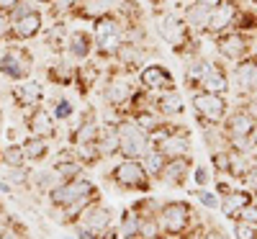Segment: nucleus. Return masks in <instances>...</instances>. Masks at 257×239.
<instances>
[{
    "mask_svg": "<svg viewBox=\"0 0 257 239\" xmlns=\"http://www.w3.org/2000/svg\"><path fill=\"white\" fill-rule=\"evenodd\" d=\"M0 162H3L6 167H26L29 160L24 155L21 142H8L6 147H0Z\"/></svg>",
    "mask_w": 257,
    "mask_h": 239,
    "instance_id": "72a5a7b5",
    "label": "nucleus"
},
{
    "mask_svg": "<svg viewBox=\"0 0 257 239\" xmlns=\"http://www.w3.org/2000/svg\"><path fill=\"white\" fill-rule=\"evenodd\" d=\"M190 3H198V6H203V8H216L221 0H190Z\"/></svg>",
    "mask_w": 257,
    "mask_h": 239,
    "instance_id": "603ef678",
    "label": "nucleus"
},
{
    "mask_svg": "<svg viewBox=\"0 0 257 239\" xmlns=\"http://www.w3.org/2000/svg\"><path fill=\"white\" fill-rule=\"evenodd\" d=\"M118 137H121V152L118 157H132V160H142L149 149H152V137L144 129H139L132 118L121 116L118 118Z\"/></svg>",
    "mask_w": 257,
    "mask_h": 239,
    "instance_id": "0eeeda50",
    "label": "nucleus"
},
{
    "mask_svg": "<svg viewBox=\"0 0 257 239\" xmlns=\"http://www.w3.org/2000/svg\"><path fill=\"white\" fill-rule=\"evenodd\" d=\"M190 178H193L196 188H208L213 183V170H211V165H193Z\"/></svg>",
    "mask_w": 257,
    "mask_h": 239,
    "instance_id": "ea45409f",
    "label": "nucleus"
},
{
    "mask_svg": "<svg viewBox=\"0 0 257 239\" xmlns=\"http://www.w3.org/2000/svg\"><path fill=\"white\" fill-rule=\"evenodd\" d=\"M0 165H3V162H0Z\"/></svg>",
    "mask_w": 257,
    "mask_h": 239,
    "instance_id": "bf43d9fd",
    "label": "nucleus"
},
{
    "mask_svg": "<svg viewBox=\"0 0 257 239\" xmlns=\"http://www.w3.org/2000/svg\"><path fill=\"white\" fill-rule=\"evenodd\" d=\"M31 3H34V6H52L54 0H31Z\"/></svg>",
    "mask_w": 257,
    "mask_h": 239,
    "instance_id": "6e6d98bb",
    "label": "nucleus"
},
{
    "mask_svg": "<svg viewBox=\"0 0 257 239\" xmlns=\"http://www.w3.org/2000/svg\"><path fill=\"white\" fill-rule=\"evenodd\" d=\"M137 85L147 93H160V90H167V88H175V75L170 72L165 64L160 62H149L144 67H139L137 72Z\"/></svg>",
    "mask_w": 257,
    "mask_h": 239,
    "instance_id": "f8f14e48",
    "label": "nucleus"
},
{
    "mask_svg": "<svg viewBox=\"0 0 257 239\" xmlns=\"http://www.w3.org/2000/svg\"><path fill=\"white\" fill-rule=\"evenodd\" d=\"M67 239H77V236H75V234H70V236H67Z\"/></svg>",
    "mask_w": 257,
    "mask_h": 239,
    "instance_id": "13d9d810",
    "label": "nucleus"
},
{
    "mask_svg": "<svg viewBox=\"0 0 257 239\" xmlns=\"http://www.w3.org/2000/svg\"><path fill=\"white\" fill-rule=\"evenodd\" d=\"M59 183H62V178L57 175V170L52 165H31V170H29V188L31 190L47 195Z\"/></svg>",
    "mask_w": 257,
    "mask_h": 239,
    "instance_id": "5701e85b",
    "label": "nucleus"
},
{
    "mask_svg": "<svg viewBox=\"0 0 257 239\" xmlns=\"http://www.w3.org/2000/svg\"><path fill=\"white\" fill-rule=\"evenodd\" d=\"M11 24H13V41H31V39H36L41 31H44L47 16L41 13L39 8H31L29 13L13 18Z\"/></svg>",
    "mask_w": 257,
    "mask_h": 239,
    "instance_id": "dca6fc26",
    "label": "nucleus"
},
{
    "mask_svg": "<svg viewBox=\"0 0 257 239\" xmlns=\"http://www.w3.org/2000/svg\"><path fill=\"white\" fill-rule=\"evenodd\" d=\"M149 3H152V6H160V0H149Z\"/></svg>",
    "mask_w": 257,
    "mask_h": 239,
    "instance_id": "4d7b16f0",
    "label": "nucleus"
},
{
    "mask_svg": "<svg viewBox=\"0 0 257 239\" xmlns=\"http://www.w3.org/2000/svg\"><path fill=\"white\" fill-rule=\"evenodd\" d=\"M234 31L257 36V11L254 8H239V16L234 21Z\"/></svg>",
    "mask_w": 257,
    "mask_h": 239,
    "instance_id": "c9c22d12",
    "label": "nucleus"
},
{
    "mask_svg": "<svg viewBox=\"0 0 257 239\" xmlns=\"http://www.w3.org/2000/svg\"><path fill=\"white\" fill-rule=\"evenodd\" d=\"M24 126H26V134H31V137H41V139H57V134H59V126H57V121H54V116L49 113V108H34L31 113H26L24 116Z\"/></svg>",
    "mask_w": 257,
    "mask_h": 239,
    "instance_id": "2eb2a0df",
    "label": "nucleus"
},
{
    "mask_svg": "<svg viewBox=\"0 0 257 239\" xmlns=\"http://www.w3.org/2000/svg\"><path fill=\"white\" fill-rule=\"evenodd\" d=\"M190 195L198 201L201 208H206V211H219L221 198H219L216 190H211V188H196V190H190Z\"/></svg>",
    "mask_w": 257,
    "mask_h": 239,
    "instance_id": "e433bc0d",
    "label": "nucleus"
},
{
    "mask_svg": "<svg viewBox=\"0 0 257 239\" xmlns=\"http://www.w3.org/2000/svg\"><path fill=\"white\" fill-rule=\"evenodd\" d=\"M190 108L196 113V121H208V124H221L229 113V98L219 95V93H206V90H196L190 95Z\"/></svg>",
    "mask_w": 257,
    "mask_h": 239,
    "instance_id": "6e6552de",
    "label": "nucleus"
},
{
    "mask_svg": "<svg viewBox=\"0 0 257 239\" xmlns=\"http://www.w3.org/2000/svg\"><path fill=\"white\" fill-rule=\"evenodd\" d=\"M139 85L132 82L126 75H113L105 80V88H103V100L108 103L111 108H123L128 105V100H132V95L137 93Z\"/></svg>",
    "mask_w": 257,
    "mask_h": 239,
    "instance_id": "4468645a",
    "label": "nucleus"
},
{
    "mask_svg": "<svg viewBox=\"0 0 257 239\" xmlns=\"http://www.w3.org/2000/svg\"><path fill=\"white\" fill-rule=\"evenodd\" d=\"M49 113L54 116L57 124H59V121H70V118L75 116V105H72L70 98H54V100L49 103Z\"/></svg>",
    "mask_w": 257,
    "mask_h": 239,
    "instance_id": "4c0bfd02",
    "label": "nucleus"
},
{
    "mask_svg": "<svg viewBox=\"0 0 257 239\" xmlns=\"http://www.w3.org/2000/svg\"><path fill=\"white\" fill-rule=\"evenodd\" d=\"M190 239H231V236H229V234H226L224 229H219L216 224H213V221H211L208 226L203 224V226H201V229H198L196 234H193Z\"/></svg>",
    "mask_w": 257,
    "mask_h": 239,
    "instance_id": "c03bdc74",
    "label": "nucleus"
},
{
    "mask_svg": "<svg viewBox=\"0 0 257 239\" xmlns=\"http://www.w3.org/2000/svg\"><path fill=\"white\" fill-rule=\"evenodd\" d=\"M47 201H49L52 211H62L75 203H95L103 198H100V188L95 185V180H90L88 175H80V178L62 180L59 185H54L47 193Z\"/></svg>",
    "mask_w": 257,
    "mask_h": 239,
    "instance_id": "7ed1b4c3",
    "label": "nucleus"
},
{
    "mask_svg": "<svg viewBox=\"0 0 257 239\" xmlns=\"http://www.w3.org/2000/svg\"><path fill=\"white\" fill-rule=\"evenodd\" d=\"M52 167L57 170V175L62 178V180H72V178H80V175H85V165L75 157V152L67 147L64 152H59L57 155V160L52 162Z\"/></svg>",
    "mask_w": 257,
    "mask_h": 239,
    "instance_id": "a878e982",
    "label": "nucleus"
},
{
    "mask_svg": "<svg viewBox=\"0 0 257 239\" xmlns=\"http://www.w3.org/2000/svg\"><path fill=\"white\" fill-rule=\"evenodd\" d=\"M208 162L213 172H226L229 175V165H231V152L229 149H216V152H208ZM231 178V175H229Z\"/></svg>",
    "mask_w": 257,
    "mask_h": 239,
    "instance_id": "58836bf2",
    "label": "nucleus"
},
{
    "mask_svg": "<svg viewBox=\"0 0 257 239\" xmlns=\"http://www.w3.org/2000/svg\"><path fill=\"white\" fill-rule=\"evenodd\" d=\"M237 219H242V221H249V224H257V208L254 206H244L242 211H239V216Z\"/></svg>",
    "mask_w": 257,
    "mask_h": 239,
    "instance_id": "de8ad7c7",
    "label": "nucleus"
},
{
    "mask_svg": "<svg viewBox=\"0 0 257 239\" xmlns=\"http://www.w3.org/2000/svg\"><path fill=\"white\" fill-rule=\"evenodd\" d=\"M198 90H206V93H219V95H229L231 90V82H229V72L221 67V62H213L208 75L201 80V88Z\"/></svg>",
    "mask_w": 257,
    "mask_h": 239,
    "instance_id": "393cba45",
    "label": "nucleus"
},
{
    "mask_svg": "<svg viewBox=\"0 0 257 239\" xmlns=\"http://www.w3.org/2000/svg\"><path fill=\"white\" fill-rule=\"evenodd\" d=\"M249 142H252V149H254V160H257V121H254L252 132H249Z\"/></svg>",
    "mask_w": 257,
    "mask_h": 239,
    "instance_id": "3c124183",
    "label": "nucleus"
},
{
    "mask_svg": "<svg viewBox=\"0 0 257 239\" xmlns=\"http://www.w3.org/2000/svg\"><path fill=\"white\" fill-rule=\"evenodd\" d=\"M213 47H216L219 59L224 62H239L249 54H254V36L242 34V31H224L213 39Z\"/></svg>",
    "mask_w": 257,
    "mask_h": 239,
    "instance_id": "1a4fd4ad",
    "label": "nucleus"
},
{
    "mask_svg": "<svg viewBox=\"0 0 257 239\" xmlns=\"http://www.w3.org/2000/svg\"><path fill=\"white\" fill-rule=\"evenodd\" d=\"M157 221L165 236H175V239H190L203 226L201 213L190 201H162L157 211Z\"/></svg>",
    "mask_w": 257,
    "mask_h": 239,
    "instance_id": "f257e3e1",
    "label": "nucleus"
},
{
    "mask_svg": "<svg viewBox=\"0 0 257 239\" xmlns=\"http://www.w3.org/2000/svg\"><path fill=\"white\" fill-rule=\"evenodd\" d=\"M29 170H31V165H26V167H6V180L11 183V185H24V188H29Z\"/></svg>",
    "mask_w": 257,
    "mask_h": 239,
    "instance_id": "79ce46f5",
    "label": "nucleus"
},
{
    "mask_svg": "<svg viewBox=\"0 0 257 239\" xmlns=\"http://www.w3.org/2000/svg\"><path fill=\"white\" fill-rule=\"evenodd\" d=\"M121 0H82V3L75 8V18H85V21H95L100 16H108L116 13Z\"/></svg>",
    "mask_w": 257,
    "mask_h": 239,
    "instance_id": "bb28decb",
    "label": "nucleus"
},
{
    "mask_svg": "<svg viewBox=\"0 0 257 239\" xmlns=\"http://www.w3.org/2000/svg\"><path fill=\"white\" fill-rule=\"evenodd\" d=\"M152 144L162 152L167 160L193 155V139H190V132H188L185 126L175 124V121H165V124L157 129V132L152 134Z\"/></svg>",
    "mask_w": 257,
    "mask_h": 239,
    "instance_id": "20e7f679",
    "label": "nucleus"
},
{
    "mask_svg": "<svg viewBox=\"0 0 257 239\" xmlns=\"http://www.w3.org/2000/svg\"><path fill=\"white\" fill-rule=\"evenodd\" d=\"M118 236L121 239H139V213L134 206H126L118 213Z\"/></svg>",
    "mask_w": 257,
    "mask_h": 239,
    "instance_id": "2f4dec72",
    "label": "nucleus"
},
{
    "mask_svg": "<svg viewBox=\"0 0 257 239\" xmlns=\"http://www.w3.org/2000/svg\"><path fill=\"white\" fill-rule=\"evenodd\" d=\"M0 41H13V24L6 13H0Z\"/></svg>",
    "mask_w": 257,
    "mask_h": 239,
    "instance_id": "49530a36",
    "label": "nucleus"
},
{
    "mask_svg": "<svg viewBox=\"0 0 257 239\" xmlns=\"http://www.w3.org/2000/svg\"><path fill=\"white\" fill-rule=\"evenodd\" d=\"M11 95H13V103H16L24 113H31L34 108H41V105H44V100H47L44 82H39V80H34V77H26V80H21V82H13Z\"/></svg>",
    "mask_w": 257,
    "mask_h": 239,
    "instance_id": "9b49d317",
    "label": "nucleus"
},
{
    "mask_svg": "<svg viewBox=\"0 0 257 239\" xmlns=\"http://www.w3.org/2000/svg\"><path fill=\"white\" fill-rule=\"evenodd\" d=\"M249 206H254V208H257V188H252V190H249Z\"/></svg>",
    "mask_w": 257,
    "mask_h": 239,
    "instance_id": "5fc2aeb1",
    "label": "nucleus"
},
{
    "mask_svg": "<svg viewBox=\"0 0 257 239\" xmlns=\"http://www.w3.org/2000/svg\"><path fill=\"white\" fill-rule=\"evenodd\" d=\"M160 236H165V234L157 221V211L139 213V239H160Z\"/></svg>",
    "mask_w": 257,
    "mask_h": 239,
    "instance_id": "f704fd0d",
    "label": "nucleus"
},
{
    "mask_svg": "<svg viewBox=\"0 0 257 239\" xmlns=\"http://www.w3.org/2000/svg\"><path fill=\"white\" fill-rule=\"evenodd\" d=\"M155 29H157V36L165 41L167 47H173L178 54L188 57V44H190V41H196V39L190 36V29L185 26V21L180 16H173V13L157 16Z\"/></svg>",
    "mask_w": 257,
    "mask_h": 239,
    "instance_id": "423d86ee",
    "label": "nucleus"
},
{
    "mask_svg": "<svg viewBox=\"0 0 257 239\" xmlns=\"http://www.w3.org/2000/svg\"><path fill=\"white\" fill-rule=\"evenodd\" d=\"M242 188H247V190H252V188H257V160H252L249 162V167H247V172L242 175Z\"/></svg>",
    "mask_w": 257,
    "mask_h": 239,
    "instance_id": "a18cd8bd",
    "label": "nucleus"
},
{
    "mask_svg": "<svg viewBox=\"0 0 257 239\" xmlns=\"http://www.w3.org/2000/svg\"><path fill=\"white\" fill-rule=\"evenodd\" d=\"M64 49H67L70 59L75 62H88L93 54V31L88 29H75L67 34V41H64Z\"/></svg>",
    "mask_w": 257,
    "mask_h": 239,
    "instance_id": "412c9836",
    "label": "nucleus"
},
{
    "mask_svg": "<svg viewBox=\"0 0 257 239\" xmlns=\"http://www.w3.org/2000/svg\"><path fill=\"white\" fill-rule=\"evenodd\" d=\"M21 3V0H0V13H6V16H11L13 13V8Z\"/></svg>",
    "mask_w": 257,
    "mask_h": 239,
    "instance_id": "8fccbe9b",
    "label": "nucleus"
},
{
    "mask_svg": "<svg viewBox=\"0 0 257 239\" xmlns=\"http://www.w3.org/2000/svg\"><path fill=\"white\" fill-rule=\"evenodd\" d=\"M244 206H249V190H247V188H237V185H234V188H231L226 195H221L219 211H221V216H224V219L234 221V219L239 216V211H242Z\"/></svg>",
    "mask_w": 257,
    "mask_h": 239,
    "instance_id": "b1692460",
    "label": "nucleus"
},
{
    "mask_svg": "<svg viewBox=\"0 0 257 239\" xmlns=\"http://www.w3.org/2000/svg\"><path fill=\"white\" fill-rule=\"evenodd\" d=\"M229 82H231V90L239 98L257 95V54H249L239 62H234Z\"/></svg>",
    "mask_w": 257,
    "mask_h": 239,
    "instance_id": "9d476101",
    "label": "nucleus"
},
{
    "mask_svg": "<svg viewBox=\"0 0 257 239\" xmlns=\"http://www.w3.org/2000/svg\"><path fill=\"white\" fill-rule=\"evenodd\" d=\"M0 193H3V195H11V193H13V185H11L6 178H0Z\"/></svg>",
    "mask_w": 257,
    "mask_h": 239,
    "instance_id": "864d4df0",
    "label": "nucleus"
},
{
    "mask_svg": "<svg viewBox=\"0 0 257 239\" xmlns=\"http://www.w3.org/2000/svg\"><path fill=\"white\" fill-rule=\"evenodd\" d=\"M31 72H34V57L29 47H24L21 41H8V47H3V52H0V75L13 82H21L31 77Z\"/></svg>",
    "mask_w": 257,
    "mask_h": 239,
    "instance_id": "39448f33",
    "label": "nucleus"
},
{
    "mask_svg": "<svg viewBox=\"0 0 257 239\" xmlns=\"http://www.w3.org/2000/svg\"><path fill=\"white\" fill-rule=\"evenodd\" d=\"M211 64H213V59L201 57V54L188 57V64H185V85H188V88H190L193 93H196V90L201 88V80L208 75Z\"/></svg>",
    "mask_w": 257,
    "mask_h": 239,
    "instance_id": "cd10ccee",
    "label": "nucleus"
},
{
    "mask_svg": "<svg viewBox=\"0 0 257 239\" xmlns=\"http://www.w3.org/2000/svg\"><path fill=\"white\" fill-rule=\"evenodd\" d=\"M208 16H211V8H203L198 3H188L183 8V21L185 26L193 31V34H206V26H208Z\"/></svg>",
    "mask_w": 257,
    "mask_h": 239,
    "instance_id": "c756f323",
    "label": "nucleus"
},
{
    "mask_svg": "<svg viewBox=\"0 0 257 239\" xmlns=\"http://www.w3.org/2000/svg\"><path fill=\"white\" fill-rule=\"evenodd\" d=\"M98 126L100 121L95 118V111H88L72 129H70V147H82V144H93L98 139Z\"/></svg>",
    "mask_w": 257,
    "mask_h": 239,
    "instance_id": "4be33fe9",
    "label": "nucleus"
},
{
    "mask_svg": "<svg viewBox=\"0 0 257 239\" xmlns=\"http://www.w3.org/2000/svg\"><path fill=\"white\" fill-rule=\"evenodd\" d=\"M98 155L100 160H118V152H121V137H118V121H103L98 126Z\"/></svg>",
    "mask_w": 257,
    "mask_h": 239,
    "instance_id": "aec40b11",
    "label": "nucleus"
},
{
    "mask_svg": "<svg viewBox=\"0 0 257 239\" xmlns=\"http://www.w3.org/2000/svg\"><path fill=\"white\" fill-rule=\"evenodd\" d=\"M82 3V0H54V3L49 6V11H52V16L54 18H62V16H72L75 13V8Z\"/></svg>",
    "mask_w": 257,
    "mask_h": 239,
    "instance_id": "37998d69",
    "label": "nucleus"
},
{
    "mask_svg": "<svg viewBox=\"0 0 257 239\" xmlns=\"http://www.w3.org/2000/svg\"><path fill=\"white\" fill-rule=\"evenodd\" d=\"M231 236H234V239H257V224L234 219V221H231Z\"/></svg>",
    "mask_w": 257,
    "mask_h": 239,
    "instance_id": "a19ab883",
    "label": "nucleus"
},
{
    "mask_svg": "<svg viewBox=\"0 0 257 239\" xmlns=\"http://www.w3.org/2000/svg\"><path fill=\"white\" fill-rule=\"evenodd\" d=\"M239 8H242L239 0H221L216 8H211L206 34L219 36L224 31H231L234 29V21H237V16H239Z\"/></svg>",
    "mask_w": 257,
    "mask_h": 239,
    "instance_id": "ddd939ff",
    "label": "nucleus"
},
{
    "mask_svg": "<svg viewBox=\"0 0 257 239\" xmlns=\"http://www.w3.org/2000/svg\"><path fill=\"white\" fill-rule=\"evenodd\" d=\"M142 165H144V170H147V175L152 178L155 183H160V178H162V170H165V165H167V157H165L162 152L152 144V149H149L147 155L142 157Z\"/></svg>",
    "mask_w": 257,
    "mask_h": 239,
    "instance_id": "473e14b6",
    "label": "nucleus"
},
{
    "mask_svg": "<svg viewBox=\"0 0 257 239\" xmlns=\"http://www.w3.org/2000/svg\"><path fill=\"white\" fill-rule=\"evenodd\" d=\"M254 121H257V118L244 108V103H237L234 108H229L226 118L221 121V129L226 132L229 139H242V137H249Z\"/></svg>",
    "mask_w": 257,
    "mask_h": 239,
    "instance_id": "f3484780",
    "label": "nucleus"
},
{
    "mask_svg": "<svg viewBox=\"0 0 257 239\" xmlns=\"http://www.w3.org/2000/svg\"><path fill=\"white\" fill-rule=\"evenodd\" d=\"M75 75H77V67L67 59H54L47 70V80L54 82V85H72Z\"/></svg>",
    "mask_w": 257,
    "mask_h": 239,
    "instance_id": "7c9ffc66",
    "label": "nucleus"
},
{
    "mask_svg": "<svg viewBox=\"0 0 257 239\" xmlns=\"http://www.w3.org/2000/svg\"><path fill=\"white\" fill-rule=\"evenodd\" d=\"M193 165H196L193 155L167 160V165H165V170H162V178H160V183H162V185H167V188H185V183L190 180Z\"/></svg>",
    "mask_w": 257,
    "mask_h": 239,
    "instance_id": "6ab92c4d",
    "label": "nucleus"
},
{
    "mask_svg": "<svg viewBox=\"0 0 257 239\" xmlns=\"http://www.w3.org/2000/svg\"><path fill=\"white\" fill-rule=\"evenodd\" d=\"M105 180H108L116 190L139 193V195L152 193V188H155V180L147 175L142 160H132V157H118L111 165V170L105 172Z\"/></svg>",
    "mask_w": 257,
    "mask_h": 239,
    "instance_id": "f03ea898",
    "label": "nucleus"
},
{
    "mask_svg": "<svg viewBox=\"0 0 257 239\" xmlns=\"http://www.w3.org/2000/svg\"><path fill=\"white\" fill-rule=\"evenodd\" d=\"M242 103H244V108L257 118V95H247V98H242Z\"/></svg>",
    "mask_w": 257,
    "mask_h": 239,
    "instance_id": "09e8293b",
    "label": "nucleus"
},
{
    "mask_svg": "<svg viewBox=\"0 0 257 239\" xmlns=\"http://www.w3.org/2000/svg\"><path fill=\"white\" fill-rule=\"evenodd\" d=\"M21 147H24V155L29 160V165H41V162H47L49 155H52V144L49 139H41V137H31L26 134V139H21Z\"/></svg>",
    "mask_w": 257,
    "mask_h": 239,
    "instance_id": "c85d7f7f",
    "label": "nucleus"
},
{
    "mask_svg": "<svg viewBox=\"0 0 257 239\" xmlns=\"http://www.w3.org/2000/svg\"><path fill=\"white\" fill-rule=\"evenodd\" d=\"M152 108L165 121H170V118H178V116L185 113V98H183L180 88L175 85V88H167V90L155 93L152 95Z\"/></svg>",
    "mask_w": 257,
    "mask_h": 239,
    "instance_id": "a211bd4d",
    "label": "nucleus"
}]
</instances>
